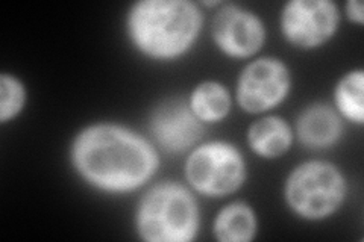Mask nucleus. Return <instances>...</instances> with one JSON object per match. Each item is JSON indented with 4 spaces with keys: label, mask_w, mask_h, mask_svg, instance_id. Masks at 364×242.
<instances>
[{
    "label": "nucleus",
    "mask_w": 364,
    "mask_h": 242,
    "mask_svg": "<svg viewBox=\"0 0 364 242\" xmlns=\"http://www.w3.org/2000/svg\"><path fill=\"white\" fill-rule=\"evenodd\" d=\"M70 159L88 185L111 194L141 188L159 165L155 147L144 136L116 123L84 128L72 143Z\"/></svg>",
    "instance_id": "nucleus-1"
},
{
    "label": "nucleus",
    "mask_w": 364,
    "mask_h": 242,
    "mask_svg": "<svg viewBox=\"0 0 364 242\" xmlns=\"http://www.w3.org/2000/svg\"><path fill=\"white\" fill-rule=\"evenodd\" d=\"M202 11L190 0H140L127 16L134 48L155 61H173L199 38Z\"/></svg>",
    "instance_id": "nucleus-2"
},
{
    "label": "nucleus",
    "mask_w": 364,
    "mask_h": 242,
    "mask_svg": "<svg viewBox=\"0 0 364 242\" xmlns=\"http://www.w3.org/2000/svg\"><path fill=\"white\" fill-rule=\"evenodd\" d=\"M199 226L196 199L176 182H161L147 189L135 211V230L147 242H190Z\"/></svg>",
    "instance_id": "nucleus-3"
},
{
    "label": "nucleus",
    "mask_w": 364,
    "mask_h": 242,
    "mask_svg": "<svg viewBox=\"0 0 364 242\" xmlns=\"http://www.w3.org/2000/svg\"><path fill=\"white\" fill-rule=\"evenodd\" d=\"M348 183L340 171L326 160H306L294 167L284 185V199L304 220L318 221L331 216L343 204Z\"/></svg>",
    "instance_id": "nucleus-4"
},
{
    "label": "nucleus",
    "mask_w": 364,
    "mask_h": 242,
    "mask_svg": "<svg viewBox=\"0 0 364 242\" xmlns=\"http://www.w3.org/2000/svg\"><path fill=\"white\" fill-rule=\"evenodd\" d=\"M188 185L211 199L240 189L246 180V163L240 150L226 141H210L191 150L184 165Z\"/></svg>",
    "instance_id": "nucleus-5"
},
{
    "label": "nucleus",
    "mask_w": 364,
    "mask_h": 242,
    "mask_svg": "<svg viewBox=\"0 0 364 242\" xmlns=\"http://www.w3.org/2000/svg\"><path fill=\"white\" fill-rule=\"evenodd\" d=\"M291 89V73L278 57L264 56L246 64L237 80L235 97L247 114H264L279 106Z\"/></svg>",
    "instance_id": "nucleus-6"
},
{
    "label": "nucleus",
    "mask_w": 364,
    "mask_h": 242,
    "mask_svg": "<svg viewBox=\"0 0 364 242\" xmlns=\"http://www.w3.org/2000/svg\"><path fill=\"white\" fill-rule=\"evenodd\" d=\"M340 25L338 6L333 0H290L282 6L279 26L294 48L316 49L331 40Z\"/></svg>",
    "instance_id": "nucleus-7"
},
{
    "label": "nucleus",
    "mask_w": 364,
    "mask_h": 242,
    "mask_svg": "<svg viewBox=\"0 0 364 242\" xmlns=\"http://www.w3.org/2000/svg\"><path fill=\"white\" fill-rule=\"evenodd\" d=\"M211 37L218 49L235 60L258 53L266 43V26L254 11L235 4H222L211 23Z\"/></svg>",
    "instance_id": "nucleus-8"
},
{
    "label": "nucleus",
    "mask_w": 364,
    "mask_h": 242,
    "mask_svg": "<svg viewBox=\"0 0 364 242\" xmlns=\"http://www.w3.org/2000/svg\"><path fill=\"white\" fill-rule=\"evenodd\" d=\"M154 141L167 153H184L203 136V123L188 106V101L172 97L159 103L149 117Z\"/></svg>",
    "instance_id": "nucleus-9"
},
{
    "label": "nucleus",
    "mask_w": 364,
    "mask_h": 242,
    "mask_svg": "<svg viewBox=\"0 0 364 242\" xmlns=\"http://www.w3.org/2000/svg\"><path fill=\"white\" fill-rule=\"evenodd\" d=\"M343 133V120L340 114L326 103H313L299 114L296 120V135L306 148L323 150L338 143Z\"/></svg>",
    "instance_id": "nucleus-10"
},
{
    "label": "nucleus",
    "mask_w": 364,
    "mask_h": 242,
    "mask_svg": "<svg viewBox=\"0 0 364 242\" xmlns=\"http://www.w3.org/2000/svg\"><path fill=\"white\" fill-rule=\"evenodd\" d=\"M291 143L293 132L290 124L278 115L259 119L247 129V144L259 158H279L289 152Z\"/></svg>",
    "instance_id": "nucleus-11"
},
{
    "label": "nucleus",
    "mask_w": 364,
    "mask_h": 242,
    "mask_svg": "<svg viewBox=\"0 0 364 242\" xmlns=\"http://www.w3.org/2000/svg\"><path fill=\"white\" fill-rule=\"evenodd\" d=\"M257 230V214L245 202H234L222 207L213 224L215 239L222 242H249L255 238Z\"/></svg>",
    "instance_id": "nucleus-12"
},
{
    "label": "nucleus",
    "mask_w": 364,
    "mask_h": 242,
    "mask_svg": "<svg viewBox=\"0 0 364 242\" xmlns=\"http://www.w3.org/2000/svg\"><path fill=\"white\" fill-rule=\"evenodd\" d=\"M187 101L196 119L203 124L225 120L232 108L230 91L218 80H203L198 84Z\"/></svg>",
    "instance_id": "nucleus-13"
},
{
    "label": "nucleus",
    "mask_w": 364,
    "mask_h": 242,
    "mask_svg": "<svg viewBox=\"0 0 364 242\" xmlns=\"http://www.w3.org/2000/svg\"><path fill=\"white\" fill-rule=\"evenodd\" d=\"M364 72L361 68L350 70L340 77L334 89L336 111L341 119L355 124L364 121Z\"/></svg>",
    "instance_id": "nucleus-14"
},
{
    "label": "nucleus",
    "mask_w": 364,
    "mask_h": 242,
    "mask_svg": "<svg viewBox=\"0 0 364 242\" xmlns=\"http://www.w3.org/2000/svg\"><path fill=\"white\" fill-rule=\"evenodd\" d=\"M26 105V87L14 75H0V123L16 119Z\"/></svg>",
    "instance_id": "nucleus-15"
},
{
    "label": "nucleus",
    "mask_w": 364,
    "mask_h": 242,
    "mask_svg": "<svg viewBox=\"0 0 364 242\" xmlns=\"http://www.w3.org/2000/svg\"><path fill=\"white\" fill-rule=\"evenodd\" d=\"M345 8L349 20L361 26L364 23V5L361 0H348Z\"/></svg>",
    "instance_id": "nucleus-16"
}]
</instances>
